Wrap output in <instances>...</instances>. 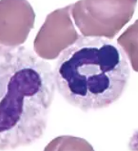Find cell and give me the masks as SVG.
<instances>
[{"instance_id": "6da1fadb", "label": "cell", "mask_w": 138, "mask_h": 151, "mask_svg": "<svg viewBox=\"0 0 138 151\" xmlns=\"http://www.w3.org/2000/svg\"><path fill=\"white\" fill-rule=\"evenodd\" d=\"M56 90L46 60L24 46L0 44V151L42 138Z\"/></svg>"}, {"instance_id": "8992f818", "label": "cell", "mask_w": 138, "mask_h": 151, "mask_svg": "<svg viewBox=\"0 0 138 151\" xmlns=\"http://www.w3.org/2000/svg\"><path fill=\"white\" fill-rule=\"evenodd\" d=\"M117 43L124 50L133 70L138 72V20L118 38Z\"/></svg>"}, {"instance_id": "52a82bcc", "label": "cell", "mask_w": 138, "mask_h": 151, "mask_svg": "<svg viewBox=\"0 0 138 151\" xmlns=\"http://www.w3.org/2000/svg\"><path fill=\"white\" fill-rule=\"evenodd\" d=\"M43 151H95L92 145L83 138L60 136L50 141Z\"/></svg>"}, {"instance_id": "277c9868", "label": "cell", "mask_w": 138, "mask_h": 151, "mask_svg": "<svg viewBox=\"0 0 138 151\" xmlns=\"http://www.w3.org/2000/svg\"><path fill=\"white\" fill-rule=\"evenodd\" d=\"M71 5L57 9L46 18L34 40L35 52L42 59L57 58L80 35L71 19Z\"/></svg>"}, {"instance_id": "3957f363", "label": "cell", "mask_w": 138, "mask_h": 151, "mask_svg": "<svg viewBox=\"0 0 138 151\" xmlns=\"http://www.w3.org/2000/svg\"><path fill=\"white\" fill-rule=\"evenodd\" d=\"M137 0H78L70 14L83 36L112 39L131 20Z\"/></svg>"}, {"instance_id": "7a4b0ae2", "label": "cell", "mask_w": 138, "mask_h": 151, "mask_svg": "<svg viewBox=\"0 0 138 151\" xmlns=\"http://www.w3.org/2000/svg\"><path fill=\"white\" fill-rule=\"evenodd\" d=\"M58 93L84 112L104 109L120 98L130 78V64L111 39L80 35L57 57L53 69Z\"/></svg>"}, {"instance_id": "5b68a950", "label": "cell", "mask_w": 138, "mask_h": 151, "mask_svg": "<svg viewBox=\"0 0 138 151\" xmlns=\"http://www.w3.org/2000/svg\"><path fill=\"white\" fill-rule=\"evenodd\" d=\"M34 19L27 0H0V44L20 45L34 27Z\"/></svg>"}]
</instances>
